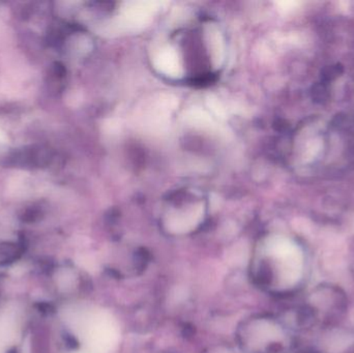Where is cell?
Returning <instances> with one entry per match:
<instances>
[{
  "label": "cell",
  "instance_id": "3957f363",
  "mask_svg": "<svg viewBox=\"0 0 354 353\" xmlns=\"http://www.w3.org/2000/svg\"><path fill=\"white\" fill-rule=\"evenodd\" d=\"M343 70H344V68L341 64H332V66H326L322 70V82L328 83V84L330 81L338 78L342 74Z\"/></svg>",
  "mask_w": 354,
  "mask_h": 353
},
{
  "label": "cell",
  "instance_id": "6da1fadb",
  "mask_svg": "<svg viewBox=\"0 0 354 353\" xmlns=\"http://www.w3.org/2000/svg\"><path fill=\"white\" fill-rule=\"evenodd\" d=\"M207 199L195 190H183L166 200L162 213L165 229L174 234H187L200 227L207 215Z\"/></svg>",
  "mask_w": 354,
  "mask_h": 353
},
{
  "label": "cell",
  "instance_id": "7a4b0ae2",
  "mask_svg": "<svg viewBox=\"0 0 354 353\" xmlns=\"http://www.w3.org/2000/svg\"><path fill=\"white\" fill-rule=\"evenodd\" d=\"M312 99L315 103L326 104L330 101V93L328 90V83H316L311 90Z\"/></svg>",
  "mask_w": 354,
  "mask_h": 353
},
{
  "label": "cell",
  "instance_id": "277c9868",
  "mask_svg": "<svg viewBox=\"0 0 354 353\" xmlns=\"http://www.w3.org/2000/svg\"><path fill=\"white\" fill-rule=\"evenodd\" d=\"M12 327V323L8 317L0 319V345H4L12 337L14 329Z\"/></svg>",
  "mask_w": 354,
  "mask_h": 353
}]
</instances>
